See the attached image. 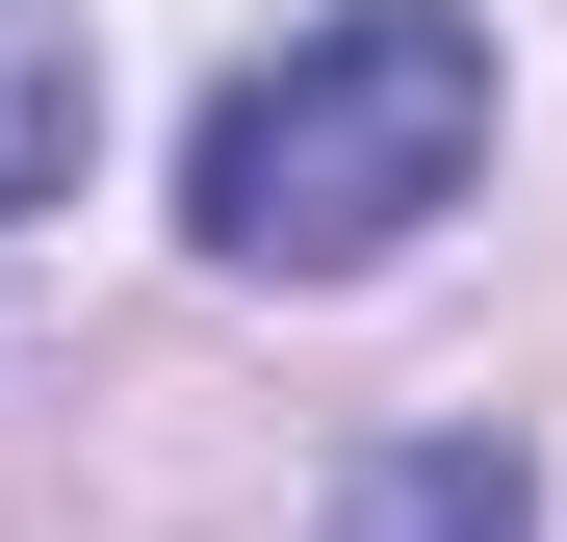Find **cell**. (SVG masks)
Returning <instances> with one entry per match:
<instances>
[{
    "label": "cell",
    "instance_id": "3957f363",
    "mask_svg": "<svg viewBox=\"0 0 567 542\" xmlns=\"http://www.w3.org/2000/svg\"><path fill=\"white\" fill-rule=\"evenodd\" d=\"M336 542H542V491H516V439H413Z\"/></svg>",
    "mask_w": 567,
    "mask_h": 542
},
{
    "label": "cell",
    "instance_id": "6da1fadb",
    "mask_svg": "<svg viewBox=\"0 0 567 542\" xmlns=\"http://www.w3.org/2000/svg\"><path fill=\"white\" fill-rule=\"evenodd\" d=\"M464 155H491V27H464V0H336V27H284V52L207 78L181 233H207L233 285H361L388 233L464 207Z\"/></svg>",
    "mask_w": 567,
    "mask_h": 542
},
{
    "label": "cell",
    "instance_id": "7a4b0ae2",
    "mask_svg": "<svg viewBox=\"0 0 567 542\" xmlns=\"http://www.w3.org/2000/svg\"><path fill=\"white\" fill-rule=\"evenodd\" d=\"M78 155H104V52H78V0H0V233H27Z\"/></svg>",
    "mask_w": 567,
    "mask_h": 542
}]
</instances>
